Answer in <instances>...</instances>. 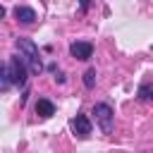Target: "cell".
Instances as JSON below:
<instances>
[{"label":"cell","mask_w":153,"mask_h":153,"mask_svg":"<svg viewBox=\"0 0 153 153\" xmlns=\"http://www.w3.org/2000/svg\"><path fill=\"white\" fill-rule=\"evenodd\" d=\"M7 72H10V81H12L14 86H24L26 79H29V67L24 65V60H22L19 55H14V57L10 60Z\"/></svg>","instance_id":"cell-3"},{"label":"cell","mask_w":153,"mask_h":153,"mask_svg":"<svg viewBox=\"0 0 153 153\" xmlns=\"http://www.w3.org/2000/svg\"><path fill=\"white\" fill-rule=\"evenodd\" d=\"M139 98H141V100H148V98H153V86H151V84H143V86L139 88Z\"/></svg>","instance_id":"cell-10"},{"label":"cell","mask_w":153,"mask_h":153,"mask_svg":"<svg viewBox=\"0 0 153 153\" xmlns=\"http://www.w3.org/2000/svg\"><path fill=\"white\" fill-rule=\"evenodd\" d=\"M2 17H5V7L0 5V19H2Z\"/></svg>","instance_id":"cell-11"},{"label":"cell","mask_w":153,"mask_h":153,"mask_svg":"<svg viewBox=\"0 0 153 153\" xmlns=\"http://www.w3.org/2000/svg\"><path fill=\"white\" fill-rule=\"evenodd\" d=\"M36 115L38 117H53L55 115V105L48 98H38L36 100Z\"/></svg>","instance_id":"cell-7"},{"label":"cell","mask_w":153,"mask_h":153,"mask_svg":"<svg viewBox=\"0 0 153 153\" xmlns=\"http://www.w3.org/2000/svg\"><path fill=\"white\" fill-rule=\"evenodd\" d=\"M17 50H19V57L24 60V65L29 67L31 74H38L43 69L41 57H38V48L31 38H17Z\"/></svg>","instance_id":"cell-1"},{"label":"cell","mask_w":153,"mask_h":153,"mask_svg":"<svg viewBox=\"0 0 153 153\" xmlns=\"http://www.w3.org/2000/svg\"><path fill=\"white\" fill-rule=\"evenodd\" d=\"M84 86L86 88H93L96 86V69H86L84 72Z\"/></svg>","instance_id":"cell-9"},{"label":"cell","mask_w":153,"mask_h":153,"mask_svg":"<svg viewBox=\"0 0 153 153\" xmlns=\"http://www.w3.org/2000/svg\"><path fill=\"white\" fill-rule=\"evenodd\" d=\"M14 17H17L19 24H26V26L36 22V12H33L31 7H26V5H17V7H14Z\"/></svg>","instance_id":"cell-6"},{"label":"cell","mask_w":153,"mask_h":153,"mask_svg":"<svg viewBox=\"0 0 153 153\" xmlns=\"http://www.w3.org/2000/svg\"><path fill=\"white\" fill-rule=\"evenodd\" d=\"M69 53H72V57H76V60H88V57L93 55V43H88V41H74V43L69 45Z\"/></svg>","instance_id":"cell-5"},{"label":"cell","mask_w":153,"mask_h":153,"mask_svg":"<svg viewBox=\"0 0 153 153\" xmlns=\"http://www.w3.org/2000/svg\"><path fill=\"white\" fill-rule=\"evenodd\" d=\"M69 127H72V131H74L79 139H88V136H91V129H93V127H91V120H88L86 115H81V112H79L76 117H72Z\"/></svg>","instance_id":"cell-4"},{"label":"cell","mask_w":153,"mask_h":153,"mask_svg":"<svg viewBox=\"0 0 153 153\" xmlns=\"http://www.w3.org/2000/svg\"><path fill=\"white\" fill-rule=\"evenodd\" d=\"M93 115H96V122H98L100 131L103 134H112V129H115V112H112V108L108 103H96L93 105Z\"/></svg>","instance_id":"cell-2"},{"label":"cell","mask_w":153,"mask_h":153,"mask_svg":"<svg viewBox=\"0 0 153 153\" xmlns=\"http://www.w3.org/2000/svg\"><path fill=\"white\" fill-rule=\"evenodd\" d=\"M12 86V81H10V72H7V65L0 60V91H7Z\"/></svg>","instance_id":"cell-8"}]
</instances>
